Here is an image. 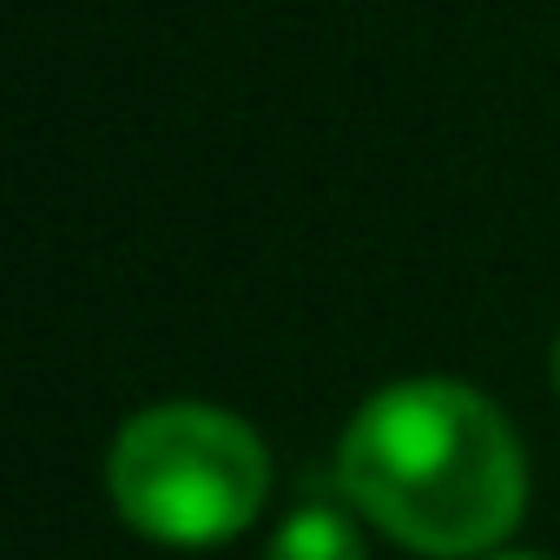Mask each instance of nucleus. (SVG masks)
<instances>
[{"label": "nucleus", "mask_w": 560, "mask_h": 560, "mask_svg": "<svg viewBox=\"0 0 560 560\" xmlns=\"http://www.w3.org/2000/svg\"><path fill=\"white\" fill-rule=\"evenodd\" d=\"M106 488L126 527L165 547H211L244 534L270 494V455L250 422L211 402H159L139 409L113 455Z\"/></svg>", "instance_id": "f03ea898"}, {"label": "nucleus", "mask_w": 560, "mask_h": 560, "mask_svg": "<svg viewBox=\"0 0 560 560\" xmlns=\"http://www.w3.org/2000/svg\"><path fill=\"white\" fill-rule=\"evenodd\" d=\"M264 560H370L363 553V534H357V521L343 514V508H298L284 527L270 534V547H264Z\"/></svg>", "instance_id": "7ed1b4c3"}, {"label": "nucleus", "mask_w": 560, "mask_h": 560, "mask_svg": "<svg viewBox=\"0 0 560 560\" xmlns=\"http://www.w3.org/2000/svg\"><path fill=\"white\" fill-rule=\"evenodd\" d=\"M337 481L389 540L462 560L514 534L527 501V455L508 416L448 376L376 389L337 448Z\"/></svg>", "instance_id": "f257e3e1"}, {"label": "nucleus", "mask_w": 560, "mask_h": 560, "mask_svg": "<svg viewBox=\"0 0 560 560\" xmlns=\"http://www.w3.org/2000/svg\"><path fill=\"white\" fill-rule=\"evenodd\" d=\"M494 560H547V553H494Z\"/></svg>", "instance_id": "20e7f679"}, {"label": "nucleus", "mask_w": 560, "mask_h": 560, "mask_svg": "<svg viewBox=\"0 0 560 560\" xmlns=\"http://www.w3.org/2000/svg\"><path fill=\"white\" fill-rule=\"evenodd\" d=\"M553 383H560V343H553Z\"/></svg>", "instance_id": "39448f33"}]
</instances>
